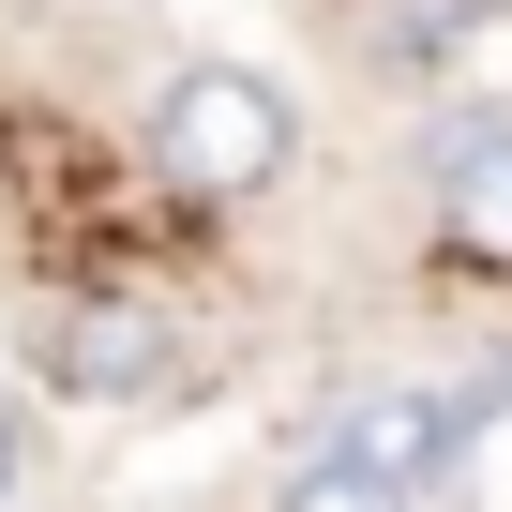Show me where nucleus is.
I'll return each mask as SVG.
<instances>
[{
  "label": "nucleus",
  "mask_w": 512,
  "mask_h": 512,
  "mask_svg": "<svg viewBox=\"0 0 512 512\" xmlns=\"http://www.w3.org/2000/svg\"><path fill=\"white\" fill-rule=\"evenodd\" d=\"M0 467H16V422H0Z\"/></svg>",
  "instance_id": "nucleus-6"
},
{
  "label": "nucleus",
  "mask_w": 512,
  "mask_h": 512,
  "mask_svg": "<svg viewBox=\"0 0 512 512\" xmlns=\"http://www.w3.org/2000/svg\"><path fill=\"white\" fill-rule=\"evenodd\" d=\"M151 166L196 196V211H256L287 166H302V91L272 61H181L151 91Z\"/></svg>",
  "instance_id": "nucleus-1"
},
{
  "label": "nucleus",
  "mask_w": 512,
  "mask_h": 512,
  "mask_svg": "<svg viewBox=\"0 0 512 512\" xmlns=\"http://www.w3.org/2000/svg\"><path fill=\"white\" fill-rule=\"evenodd\" d=\"M437 241L467 272H512V121H467L437 151Z\"/></svg>",
  "instance_id": "nucleus-3"
},
{
  "label": "nucleus",
  "mask_w": 512,
  "mask_h": 512,
  "mask_svg": "<svg viewBox=\"0 0 512 512\" xmlns=\"http://www.w3.org/2000/svg\"><path fill=\"white\" fill-rule=\"evenodd\" d=\"M31 377L76 392V407H151V392H181V332L151 302H76V317L31 332Z\"/></svg>",
  "instance_id": "nucleus-2"
},
{
  "label": "nucleus",
  "mask_w": 512,
  "mask_h": 512,
  "mask_svg": "<svg viewBox=\"0 0 512 512\" xmlns=\"http://www.w3.org/2000/svg\"><path fill=\"white\" fill-rule=\"evenodd\" d=\"M317 452H347V467H377V482H407V497H422V482L467 452V407H452V392H377V407H347Z\"/></svg>",
  "instance_id": "nucleus-4"
},
{
  "label": "nucleus",
  "mask_w": 512,
  "mask_h": 512,
  "mask_svg": "<svg viewBox=\"0 0 512 512\" xmlns=\"http://www.w3.org/2000/svg\"><path fill=\"white\" fill-rule=\"evenodd\" d=\"M272 512H407V482H377V467H347V452H302Z\"/></svg>",
  "instance_id": "nucleus-5"
}]
</instances>
